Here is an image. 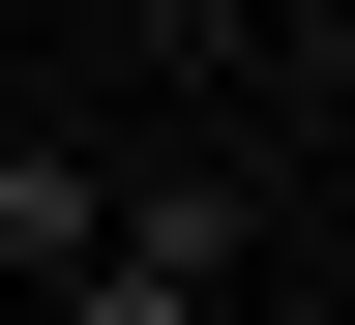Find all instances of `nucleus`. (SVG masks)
Here are the masks:
<instances>
[{
    "instance_id": "obj_1",
    "label": "nucleus",
    "mask_w": 355,
    "mask_h": 325,
    "mask_svg": "<svg viewBox=\"0 0 355 325\" xmlns=\"http://www.w3.org/2000/svg\"><path fill=\"white\" fill-rule=\"evenodd\" d=\"M237 237H266L237 177H119V237L60 266V325H207V296H237Z\"/></svg>"
},
{
    "instance_id": "obj_2",
    "label": "nucleus",
    "mask_w": 355,
    "mask_h": 325,
    "mask_svg": "<svg viewBox=\"0 0 355 325\" xmlns=\"http://www.w3.org/2000/svg\"><path fill=\"white\" fill-rule=\"evenodd\" d=\"M89 237H119V177H89V148H0V266H30V296H60Z\"/></svg>"
}]
</instances>
